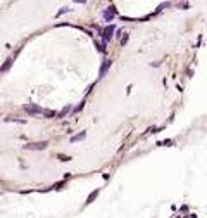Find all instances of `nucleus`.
<instances>
[{"mask_svg": "<svg viewBox=\"0 0 207 218\" xmlns=\"http://www.w3.org/2000/svg\"><path fill=\"white\" fill-rule=\"evenodd\" d=\"M47 146H49L47 140H41V142H28V144L24 146V149H26V151H43V149H47Z\"/></svg>", "mask_w": 207, "mask_h": 218, "instance_id": "f257e3e1", "label": "nucleus"}, {"mask_svg": "<svg viewBox=\"0 0 207 218\" xmlns=\"http://www.w3.org/2000/svg\"><path fill=\"white\" fill-rule=\"evenodd\" d=\"M59 158H60V161H69V156H64V154H59Z\"/></svg>", "mask_w": 207, "mask_h": 218, "instance_id": "9b49d317", "label": "nucleus"}, {"mask_svg": "<svg viewBox=\"0 0 207 218\" xmlns=\"http://www.w3.org/2000/svg\"><path fill=\"white\" fill-rule=\"evenodd\" d=\"M86 137V132H81L78 135H74V137H71V142H78V140H83Z\"/></svg>", "mask_w": 207, "mask_h": 218, "instance_id": "423d86ee", "label": "nucleus"}, {"mask_svg": "<svg viewBox=\"0 0 207 218\" xmlns=\"http://www.w3.org/2000/svg\"><path fill=\"white\" fill-rule=\"evenodd\" d=\"M110 66H112V61L110 59H107V61H104V64H102V68H100V78H102V76H105V73H107V69L109 68H110Z\"/></svg>", "mask_w": 207, "mask_h": 218, "instance_id": "20e7f679", "label": "nucleus"}, {"mask_svg": "<svg viewBox=\"0 0 207 218\" xmlns=\"http://www.w3.org/2000/svg\"><path fill=\"white\" fill-rule=\"evenodd\" d=\"M24 111L31 114V116H36V114H43V109L38 108V106H35V104H28V106H24Z\"/></svg>", "mask_w": 207, "mask_h": 218, "instance_id": "7ed1b4c3", "label": "nucleus"}, {"mask_svg": "<svg viewBox=\"0 0 207 218\" xmlns=\"http://www.w3.org/2000/svg\"><path fill=\"white\" fill-rule=\"evenodd\" d=\"M10 64H12V57H9V59L5 61V64H4V66L0 68V71H7V69L10 68Z\"/></svg>", "mask_w": 207, "mask_h": 218, "instance_id": "1a4fd4ad", "label": "nucleus"}, {"mask_svg": "<svg viewBox=\"0 0 207 218\" xmlns=\"http://www.w3.org/2000/svg\"><path fill=\"white\" fill-rule=\"evenodd\" d=\"M69 111H71V106H66V108H64V109H62V111L59 113V114H57V118H64V116L68 114Z\"/></svg>", "mask_w": 207, "mask_h": 218, "instance_id": "6e6552de", "label": "nucleus"}, {"mask_svg": "<svg viewBox=\"0 0 207 218\" xmlns=\"http://www.w3.org/2000/svg\"><path fill=\"white\" fill-rule=\"evenodd\" d=\"M43 116H47V118H54V116H57V113H55V111H45V109H43Z\"/></svg>", "mask_w": 207, "mask_h": 218, "instance_id": "9d476101", "label": "nucleus"}, {"mask_svg": "<svg viewBox=\"0 0 207 218\" xmlns=\"http://www.w3.org/2000/svg\"><path fill=\"white\" fill-rule=\"evenodd\" d=\"M99 189H97V190H93V192H92V194H90L88 198H86V204H90V203H93V199L97 198V196H99Z\"/></svg>", "mask_w": 207, "mask_h": 218, "instance_id": "0eeeda50", "label": "nucleus"}, {"mask_svg": "<svg viewBox=\"0 0 207 218\" xmlns=\"http://www.w3.org/2000/svg\"><path fill=\"white\" fill-rule=\"evenodd\" d=\"M114 30H116V26L114 24H110V26H105L104 30H102V38H104V42H109V40L112 38V33H114Z\"/></svg>", "mask_w": 207, "mask_h": 218, "instance_id": "f03ea898", "label": "nucleus"}, {"mask_svg": "<svg viewBox=\"0 0 207 218\" xmlns=\"http://www.w3.org/2000/svg\"><path fill=\"white\" fill-rule=\"evenodd\" d=\"M126 42H128V35H124V37H123V38H121V43H123V45H124V43H126Z\"/></svg>", "mask_w": 207, "mask_h": 218, "instance_id": "f8f14e48", "label": "nucleus"}, {"mask_svg": "<svg viewBox=\"0 0 207 218\" xmlns=\"http://www.w3.org/2000/svg\"><path fill=\"white\" fill-rule=\"evenodd\" d=\"M114 14H116V7H114V5H110V7L104 12V18H105V21H112Z\"/></svg>", "mask_w": 207, "mask_h": 218, "instance_id": "39448f33", "label": "nucleus"}]
</instances>
